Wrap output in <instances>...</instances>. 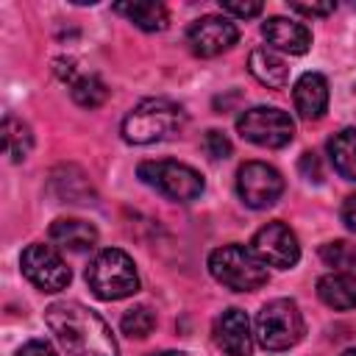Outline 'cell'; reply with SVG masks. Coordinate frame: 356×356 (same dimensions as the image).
I'll use <instances>...</instances> for the list:
<instances>
[{"label":"cell","instance_id":"obj_3","mask_svg":"<svg viewBox=\"0 0 356 356\" xmlns=\"http://www.w3.org/2000/svg\"><path fill=\"white\" fill-rule=\"evenodd\" d=\"M86 284L100 300H122L139 289V273L134 259L120 248L100 250L86 267Z\"/></svg>","mask_w":356,"mask_h":356},{"label":"cell","instance_id":"obj_19","mask_svg":"<svg viewBox=\"0 0 356 356\" xmlns=\"http://www.w3.org/2000/svg\"><path fill=\"white\" fill-rule=\"evenodd\" d=\"M328 159L345 181H356V128H345L328 139Z\"/></svg>","mask_w":356,"mask_h":356},{"label":"cell","instance_id":"obj_16","mask_svg":"<svg viewBox=\"0 0 356 356\" xmlns=\"http://www.w3.org/2000/svg\"><path fill=\"white\" fill-rule=\"evenodd\" d=\"M248 70H250V75H253L259 83H264V86H270V89H284V86L289 83V67H286V61H284L278 53L267 50V47L250 50V56H248Z\"/></svg>","mask_w":356,"mask_h":356},{"label":"cell","instance_id":"obj_9","mask_svg":"<svg viewBox=\"0 0 356 356\" xmlns=\"http://www.w3.org/2000/svg\"><path fill=\"white\" fill-rule=\"evenodd\" d=\"M236 195L250 209H270L284 195V178L264 161H245L236 170Z\"/></svg>","mask_w":356,"mask_h":356},{"label":"cell","instance_id":"obj_13","mask_svg":"<svg viewBox=\"0 0 356 356\" xmlns=\"http://www.w3.org/2000/svg\"><path fill=\"white\" fill-rule=\"evenodd\" d=\"M261 33L270 47L284 50L289 56H303L312 47V31L303 22L286 19V17H270L261 25Z\"/></svg>","mask_w":356,"mask_h":356},{"label":"cell","instance_id":"obj_15","mask_svg":"<svg viewBox=\"0 0 356 356\" xmlns=\"http://www.w3.org/2000/svg\"><path fill=\"white\" fill-rule=\"evenodd\" d=\"M50 239H53L58 248L83 253V250L95 248V242H97V228H95L92 222H86V220H78V217H58V220L50 225Z\"/></svg>","mask_w":356,"mask_h":356},{"label":"cell","instance_id":"obj_25","mask_svg":"<svg viewBox=\"0 0 356 356\" xmlns=\"http://www.w3.org/2000/svg\"><path fill=\"white\" fill-rule=\"evenodd\" d=\"M220 8L225 11V14H234V17H242V19H250V17H259L261 14V3L259 0H253V3H242V0H220Z\"/></svg>","mask_w":356,"mask_h":356},{"label":"cell","instance_id":"obj_14","mask_svg":"<svg viewBox=\"0 0 356 356\" xmlns=\"http://www.w3.org/2000/svg\"><path fill=\"white\" fill-rule=\"evenodd\" d=\"M292 100H295V111L300 114V120L306 122L320 120L328 108V81L320 72H303L295 81Z\"/></svg>","mask_w":356,"mask_h":356},{"label":"cell","instance_id":"obj_28","mask_svg":"<svg viewBox=\"0 0 356 356\" xmlns=\"http://www.w3.org/2000/svg\"><path fill=\"white\" fill-rule=\"evenodd\" d=\"M17 356H56V350H53V345L44 342V339H31V342H25V345L17 350Z\"/></svg>","mask_w":356,"mask_h":356},{"label":"cell","instance_id":"obj_5","mask_svg":"<svg viewBox=\"0 0 356 356\" xmlns=\"http://www.w3.org/2000/svg\"><path fill=\"white\" fill-rule=\"evenodd\" d=\"M303 314L295 300L275 298L264 303L256 314V339L264 350H289L303 339Z\"/></svg>","mask_w":356,"mask_h":356},{"label":"cell","instance_id":"obj_7","mask_svg":"<svg viewBox=\"0 0 356 356\" xmlns=\"http://www.w3.org/2000/svg\"><path fill=\"white\" fill-rule=\"evenodd\" d=\"M236 131L242 139L259 145V147H284L295 136V122L286 111L275 106H253L239 114Z\"/></svg>","mask_w":356,"mask_h":356},{"label":"cell","instance_id":"obj_1","mask_svg":"<svg viewBox=\"0 0 356 356\" xmlns=\"http://www.w3.org/2000/svg\"><path fill=\"white\" fill-rule=\"evenodd\" d=\"M44 323L70 356H117V339L106 320L78 300H56L44 309Z\"/></svg>","mask_w":356,"mask_h":356},{"label":"cell","instance_id":"obj_31","mask_svg":"<svg viewBox=\"0 0 356 356\" xmlns=\"http://www.w3.org/2000/svg\"><path fill=\"white\" fill-rule=\"evenodd\" d=\"M342 356H356V348H353V350H345Z\"/></svg>","mask_w":356,"mask_h":356},{"label":"cell","instance_id":"obj_12","mask_svg":"<svg viewBox=\"0 0 356 356\" xmlns=\"http://www.w3.org/2000/svg\"><path fill=\"white\" fill-rule=\"evenodd\" d=\"M214 342L225 356H250L253 334L248 314L242 309H225L214 320Z\"/></svg>","mask_w":356,"mask_h":356},{"label":"cell","instance_id":"obj_11","mask_svg":"<svg viewBox=\"0 0 356 356\" xmlns=\"http://www.w3.org/2000/svg\"><path fill=\"white\" fill-rule=\"evenodd\" d=\"M236 39H239L236 25L228 17H220V14H206V17L195 19L186 31V44L200 58L220 56L222 50L234 47Z\"/></svg>","mask_w":356,"mask_h":356},{"label":"cell","instance_id":"obj_2","mask_svg":"<svg viewBox=\"0 0 356 356\" xmlns=\"http://www.w3.org/2000/svg\"><path fill=\"white\" fill-rule=\"evenodd\" d=\"M184 122H186V114L178 103L167 97H147L125 114L120 131L128 145H153L181 134Z\"/></svg>","mask_w":356,"mask_h":356},{"label":"cell","instance_id":"obj_21","mask_svg":"<svg viewBox=\"0 0 356 356\" xmlns=\"http://www.w3.org/2000/svg\"><path fill=\"white\" fill-rule=\"evenodd\" d=\"M70 95L81 108H97L108 97V86L97 75H81L75 83H70Z\"/></svg>","mask_w":356,"mask_h":356},{"label":"cell","instance_id":"obj_22","mask_svg":"<svg viewBox=\"0 0 356 356\" xmlns=\"http://www.w3.org/2000/svg\"><path fill=\"white\" fill-rule=\"evenodd\" d=\"M120 328H122V334H128L131 339H145V337L156 328V314H153L150 306H134V309H128V312L122 314Z\"/></svg>","mask_w":356,"mask_h":356},{"label":"cell","instance_id":"obj_17","mask_svg":"<svg viewBox=\"0 0 356 356\" xmlns=\"http://www.w3.org/2000/svg\"><path fill=\"white\" fill-rule=\"evenodd\" d=\"M317 295L331 309H353L356 306V278L348 273H328L317 281Z\"/></svg>","mask_w":356,"mask_h":356},{"label":"cell","instance_id":"obj_10","mask_svg":"<svg viewBox=\"0 0 356 356\" xmlns=\"http://www.w3.org/2000/svg\"><path fill=\"white\" fill-rule=\"evenodd\" d=\"M250 250L270 267H278V270H289L298 264L300 259V245H298V236L289 225L284 222H267L264 228H259L253 234V242H250Z\"/></svg>","mask_w":356,"mask_h":356},{"label":"cell","instance_id":"obj_26","mask_svg":"<svg viewBox=\"0 0 356 356\" xmlns=\"http://www.w3.org/2000/svg\"><path fill=\"white\" fill-rule=\"evenodd\" d=\"M298 172H300L309 184H320V181H323V164H320V156L312 153V150H306V153L300 156V161H298Z\"/></svg>","mask_w":356,"mask_h":356},{"label":"cell","instance_id":"obj_6","mask_svg":"<svg viewBox=\"0 0 356 356\" xmlns=\"http://www.w3.org/2000/svg\"><path fill=\"white\" fill-rule=\"evenodd\" d=\"M136 175L153 186L156 192H161L170 200L178 203H192L203 195V175L181 161H170V159H159V161H142L136 167Z\"/></svg>","mask_w":356,"mask_h":356},{"label":"cell","instance_id":"obj_20","mask_svg":"<svg viewBox=\"0 0 356 356\" xmlns=\"http://www.w3.org/2000/svg\"><path fill=\"white\" fill-rule=\"evenodd\" d=\"M0 142H3V150L11 156V161H22L33 147V134L22 120H17L14 114H6L0 128Z\"/></svg>","mask_w":356,"mask_h":356},{"label":"cell","instance_id":"obj_29","mask_svg":"<svg viewBox=\"0 0 356 356\" xmlns=\"http://www.w3.org/2000/svg\"><path fill=\"white\" fill-rule=\"evenodd\" d=\"M342 222H345L350 231H356V195L345 197V203H342Z\"/></svg>","mask_w":356,"mask_h":356},{"label":"cell","instance_id":"obj_24","mask_svg":"<svg viewBox=\"0 0 356 356\" xmlns=\"http://www.w3.org/2000/svg\"><path fill=\"white\" fill-rule=\"evenodd\" d=\"M320 256H323V261L331 264V267H345L356 253L348 248V242H328V245H323Z\"/></svg>","mask_w":356,"mask_h":356},{"label":"cell","instance_id":"obj_30","mask_svg":"<svg viewBox=\"0 0 356 356\" xmlns=\"http://www.w3.org/2000/svg\"><path fill=\"white\" fill-rule=\"evenodd\" d=\"M150 356H186L181 350H159V353H150Z\"/></svg>","mask_w":356,"mask_h":356},{"label":"cell","instance_id":"obj_8","mask_svg":"<svg viewBox=\"0 0 356 356\" xmlns=\"http://www.w3.org/2000/svg\"><path fill=\"white\" fill-rule=\"evenodd\" d=\"M19 267H22V275L42 292H61L72 278V273H70L67 261L58 256V250L50 245H42V242H33L22 250Z\"/></svg>","mask_w":356,"mask_h":356},{"label":"cell","instance_id":"obj_4","mask_svg":"<svg viewBox=\"0 0 356 356\" xmlns=\"http://www.w3.org/2000/svg\"><path fill=\"white\" fill-rule=\"evenodd\" d=\"M209 273L234 292H253L267 284V264L245 245H222L209 253Z\"/></svg>","mask_w":356,"mask_h":356},{"label":"cell","instance_id":"obj_27","mask_svg":"<svg viewBox=\"0 0 356 356\" xmlns=\"http://www.w3.org/2000/svg\"><path fill=\"white\" fill-rule=\"evenodd\" d=\"M334 3H300V0H292L289 3V11H298L303 17H328L334 14Z\"/></svg>","mask_w":356,"mask_h":356},{"label":"cell","instance_id":"obj_23","mask_svg":"<svg viewBox=\"0 0 356 356\" xmlns=\"http://www.w3.org/2000/svg\"><path fill=\"white\" fill-rule=\"evenodd\" d=\"M203 150H206L209 159L220 161V159H228V156H231V142H228V136H225L222 131L211 128V131H206V136H203Z\"/></svg>","mask_w":356,"mask_h":356},{"label":"cell","instance_id":"obj_18","mask_svg":"<svg viewBox=\"0 0 356 356\" xmlns=\"http://www.w3.org/2000/svg\"><path fill=\"white\" fill-rule=\"evenodd\" d=\"M117 14L128 17L136 28L147 31V33H156V31H164L170 17H167V8L161 3H147V0H139V3H117L114 6Z\"/></svg>","mask_w":356,"mask_h":356}]
</instances>
